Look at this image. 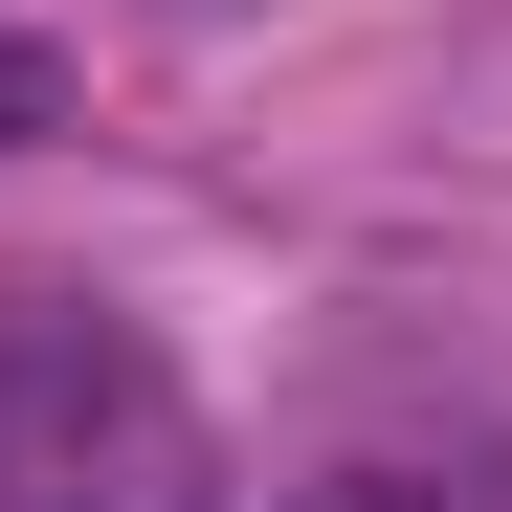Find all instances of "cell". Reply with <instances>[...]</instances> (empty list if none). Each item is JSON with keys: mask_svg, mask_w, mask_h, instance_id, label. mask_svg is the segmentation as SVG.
I'll return each instance as SVG.
<instances>
[{"mask_svg": "<svg viewBox=\"0 0 512 512\" xmlns=\"http://www.w3.org/2000/svg\"><path fill=\"white\" fill-rule=\"evenodd\" d=\"M0 512H223V423L90 290H0Z\"/></svg>", "mask_w": 512, "mask_h": 512, "instance_id": "1", "label": "cell"}, {"mask_svg": "<svg viewBox=\"0 0 512 512\" xmlns=\"http://www.w3.org/2000/svg\"><path fill=\"white\" fill-rule=\"evenodd\" d=\"M268 512H512V468H334V490H268Z\"/></svg>", "mask_w": 512, "mask_h": 512, "instance_id": "2", "label": "cell"}, {"mask_svg": "<svg viewBox=\"0 0 512 512\" xmlns=\"http://www.w3.org/2000/svg\"><path fill=\"white\" fill-rule=\"evenodd\" d=\"M45 112H67V67H45V45H0V156H23Z\"/></svg>", "mask_w": 512, "mask_h": 512, "instance_id": "3", "label": "cell"}]
</instances>
